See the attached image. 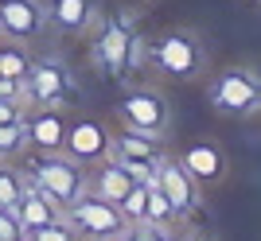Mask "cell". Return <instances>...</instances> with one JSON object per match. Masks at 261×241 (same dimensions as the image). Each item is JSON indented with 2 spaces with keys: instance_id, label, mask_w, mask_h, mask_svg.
<instances>
[{
  "instance_id": "5",
  "label": "cell",
  "mask_w": 261,
  "mask_h": 241,
  "mask_svg": "<svg viewBox=\"0 0 261 241\" xmlns=\"http://www.w3.org/2000/svg\"><path fill=\"white\" fill-rule=\"evenodd\" d=\"M78 86L70 66L59 55H39L32 58V70L23 78V98H28V109H66L74 101Z\"/></svg>"
},
{
  "instance_id": "8",
  "label": "cell",
  "mask_w": 261,
  "mask_h": 241,
  "mask_svg": "<svg viewBox=\"0 0 261 241\" xmlns=\"http://www.w3.org/2000/svg\"><path fill=\"white\" fill-rule=\"evenodd\" d=\"M164 156H168L164 152V136H148V132L125 129V125H121V132H113V152H109V160H117L137 183H152Z\"/></svg>"
},
{
  "instance_id": "17",
  "label": "cell",
  "mask_w": 261,
  "mask_h": 241,
  "mask_svg": "<svg viewBox=\"0 0 261 241\" xmlns=\"http://www.w3.org/2000/svg\"><path fill=\"white\" fill-rule=\"evenodd\" d=\"M32 51H28V43H16V39H8V43H0V78H12V82H23L28 78V70H32Z\"/></svg>"
},
{
  "instance_id": "11",
  "label": "cell",
  "mask_w": 261,
  "mask_h": 241,
  "mask_svg": "<svg viewBox=\"0 0 261 241\" xmlns=\"http://www.w3.org/2000/svg\"><path fill=\"white\" fill-rule=\"evenodd\" d=\"M47 8L43 0H0V35L16 43H39L47 35Z\"/></svg>"
},
{
  "instance_id": "27",
  "label": "cell",
  "mask_w": 261,
  "mask_h": 241,
  "mask_svg": "<svg viewBox=\"0 0 261 241\" xmlns=\"http://www.w3.org/2000/svg\"><path fill=\"white\" fill-rule=\"evenodd\" d=\"M133 4H152V0H133Z\"/></svg>"
},
{
  "instance_id": "26",
  "label": "cell",
  "mask_w": 261,
  "mask_h": 241,
  "mask_svg": "<svg viewBox=\"0 0 261 241\" xmlns=\"http://www.w3.org/2000/svg\"><path fill=\"white\" fill-rule=\"evenodd\" d=\"M78 241H109V237H78Z\"/></svg>"
},
{
  "instance_id": "13",
  "label": "cell",
  "mask_w": 261,
  "mask_h": 241,
  "mask_svg": "<svg viewBox=\"0 0 261 241\" xmlns=\"http://www.w3.org/2000/svg\"><path fill=\"white\" fill-rule=\"evenodd\" d=\"M43 8H47V23L70 39H86L94 32V23L101 20L98 0H47Z\"/></svg>"
},
{
  "instance_id": "23",
  "label": "cell",
  "mask_w": 261,
  "mask_h": 241,
  "mask_svg": "<svg viewBox=\"0 0 261 241\" xmlns=\"http://www.w3.org/2000/svg\"><path fill=\"white\" fill-rule=\"evenodd\" d=\"M28 241H78V230L66 218H55V222H47L43 230L28 233Z\"/></svg>"
},
{
  "instance_id": "19",
  "label": "cell",
  "mask_w": 261,
  "mask_h": 241,
  "mask_svg": "<svg viewBox=\"0 0 261 241\" xmlns=\"http://www.w3.org/2000/svg\"><path fill=\"white\" fill-rule=\"evenodd\" d=\"M20 152H28V129H23V120H0V160L8 164Z\"/></svg>"
},
{
  "instance_id": "15",
  "label": "cell",
  "mask_w": 261,
  "mask_h": 241,
  "mask_svg": "<svg viewBox=\"0 0 261 241\" xmlns=\"http://www.w3.org/2000/svg\"><path fill=\"white\" fill-rule=\"evenodd\" d=\"M16 214H20L23 230L35 233V230H43L47 222L63 218V206H59V202H55L47 191H39V187L28 179V187H23V198H20V206H16Z\"/></svg>"
},
{
  "instance_id": "24",
  "label": "cell",
  "mask_w": 261,
  "mask_h": 241,
  "mask_svg": "<svg viewBox=\"0 0 261 241\" xmlns=\"http://www.w3.org/2000/svg\"><path fill=\"white\" fill-rule=\"evenodd\" d=\"M0 241H28V230L16 210H4L0 206Z\"/></svg>"
},
{
  "instance_id": "4",
  "label": "cell",
  "mask_w": 261,
  "mask_h": 241,
  "mask_svg": "<svg viewBox=\"0 0 261 241\" xmlns=\"http://www.w3.org/2000/svg\"><path fill=\"white\" fill-rule=\"evenodd\" d=\"M23 171H28V179H32L39 191H47L63 210L86 191V179H90L86 175V164L70 160L66 152H35Z\"/></svg>"
},
{
  "instance_id": "3",
  "label": "cell",
  "mask_w": 261,
  "mask_h": 241,
  "mask_svg": "<svg viewBox=\"0 0 261 241\" xmlns=\"http://www.w3.org/2000/svg\"><path fill=\"white\" fill-rule=\"evenodd\" d=\"M207 101L222 117H253L261 113V74L250 66H226L207 78Z\"/></svg>"
},
{
  "instance_id": "21",
  "label": "cell",
  "mask_w": 261,
  "mask_h": 241,
  "mask_svg": "<svg viewBox=\"0 0 261 241\" xmlns=\"http://www.w3.org/2000/svg\"><path fill=\"white\" fill-rule=\"evenodd\" d=\"M144 198H148V183H133L129 195L117 202V210L133 222V226H137V222H144Z\"/></svg>"
},
{
  "instance_id": "14",
  "label": "cell",
  "mask_w": 261,
  "mask_h": 241,
  "mask_svg": "<svg viewBox=\"0 0 261 241\" xmlns=\"http://www.w3.org/2000/svg\"><path fill=\"white\" fill-rule=\"evenodd\" d=\"M66 109H28L23 129H28V148L32 152H63L66 140Z\"/></svg>"
},
{
  "instance_id": "6",
  "label": "cell",
  "mask_w": 261,
  "mask_h": 241,
  "mask_svg": "<svg viewBox=\"0 0 261 241\" xmlns=\"http://www.w3.org/2000/svg\"><path fill=\"white\" fill-rule=\"evenodd\" d=\"M63 218L78 230V237H109V241H125V237L133 233V222L117 210V202H106V198L90 195V191H82V195H78L74 202L63 210Z\"/></svg>"
},
{
  "instance_id": "28",
  "label": "cell",
  "mask_w": 261,
  "mask_h": 241,
  "mask_svg": "<svg viewBox=\"0 0 261 241\" xmlns=\"http://www.w3.org/2000/svg\"><path fill=\"white\" fill-rule=\"evenodd\" d=\"M250 4H261V0H250Z\"/></svg>"
},
{
  "instance_id": "18",
  "label": "cell",
  "mask_w": 261,
  "mask_h": 241,
  "mask_svg": "<svg viewBox=\"0 0 261 241\" xmlns=\"http://www.w3.org/2000/svg\"><path fill=\"white\" fill-rule=\"evenodd\" d=\"M144 222H152V226H184V222H179V214H175V206L168 202V195H164L156 183H148V198H144Z\"/></svg>"
},
{
  "instance_id": "1",
  "label": "cell",
  "mask_w": 261,
  "mask_h": 241,
  "mask_svg": "<svg viewBox=\"0 0 261 241\" xmlns=\"http://www.w3.org/2000/svg\"><path fill=\"white\" fill-rule=\"evenodd\" d=\"M90 66L101 78L117 82V86H125L129 78L141 74V66H148V39L141 35L137 8H121L94 23V32H90Z\"/></svg>"
},
{
  "instance_id": "20",
  "label": "cell",
  "mask_w": 261,
  "mask_h": 241,
  "mask_svg": "<svg viewBox=\"0 0 261 241\" xmlns=\"http://www.w3.org/2000/svg\"><path fill=\"white\" fill-rule=\"evenodd\" d=\"M23 187H28V171H16V167L0 164V206L16 210L23 198Z\"/></svg>"
},
{
  "instance_id": "25",
  "label": "cell",
  "mask_w": 261,
  "mask_h": 241,
  "mask_svg": "<svg viewBox=\"0 0 261 241\" xmlns=\"http://www.w3.org/2000/svg\"><path fill=\"white\" fill-rule=\"evenodd\" d=\"M184 241H215V237H211V233H187Z\"/></svg>"
},
{
  "instance_id": "9",
  "label": "cell",
  "mask_w": 261,
  "mask_h": 241,
  "mask_svg": "<svg viewBox=\"0 0 261 241\" xmlns=\"http://www.w3.org/2000/svg\"><path fill=\"white\" fill-rule=\"evenodd\" d=\"M63 152L70 156V160H78V164H101V160H109V152H113V132H109L106 120L78 113V117L66 120Z\"/></svg>"
},
{
  "instance_id": "22",
  "label": "cell",
  "mask_w": 261,
  "mask_h": 241,
  "mask_svg": "<svg viewBox=\"0 0 261 241\" xmlns=\"http://www.w3.org/2000/svg\"><path fill=\"white\" fill-rule=\"evenodd\" d=\"M125 241H184L179 226H152V222H137Z\"/></svg>"
},
{
  "instance_id": "10",
  "label": "cell",
  "mask_w": 261,
  "mask_h": 241,
  "mask_svg": "<svg viewBox=\"0 0 261 241\" xmlns=\"http://www.w3.org/2000/svg\"><path fill=\"white\" fill-rule=\"evenodd\" d=\"M156 187H160L164 195H168V202L175 206V214H179V222H191L199 214V206H203V187L195 183V179L184 171V164L175 160V156H164L160 167H156Z\"/></svg>"
},
{
  "instance_id": "7",
  "label": "cell",
  "mask_w": 261,
  "mask_h": 241,
  "mask_svg": "<svg viewBox=\"0 0 261 241\" xmlns=\"http://www.w3.org/2000/svg\"><path fill=\"white\" fill-rule=\"evenodd\" d=\"M117 120L125 129L148 132V136H168L172 132V105L156 86H125L117 98Z\"/></svg>"
},
{
  "instance_id": "12",
  "label": "cell",
  "mask_w": 261,
  "mask_h": 241,
  "mask_svg": "<svg viewBox=\"0 0 261 241\" xmlns=\"http://www.w3.org/2000/svg\"><path fill=\"white\" fill-rule=\"evenodd\" d=\"M179 164H184V171L191 179H195L203 191H211V187H218L222 179H226V152H222V144L211 140V136H203V140H191L179 148V156H175Z\"/></svg>"
},
{
  "instance_id": "2",
  "label": "cell",
  "mask_w": 261,
  "mask_h": 241,
  "mask_svg": "<svg viewBox=\"0 0 261 241\" xmlns=\"http://www.w3.org/2000/svg\"><path fill=\"white\" fill-rule=\"evenodd\" d=\"M148 66L160 78H172V82H199V78H207L211 55H207V43L195 32L168 27L148 43Z\"/></svg>"
},
{
  "instance_id": "16",
  "label": "cell",
  "mask_w": 261,
  "mask_h": 241,
  "mask_svg": "<svg viewBox=\"0 0 261 241\" xmlns=\"http://www.w3.org/2000/svg\"><path fill=\"white\" fill-rule=\"evenodd\" d=\"M133 183H137V179H133L117 160H101V164H94V175L86 179V191L106 198V202H121V198L129 195Z\"/></svg>"
}]
</instances>
